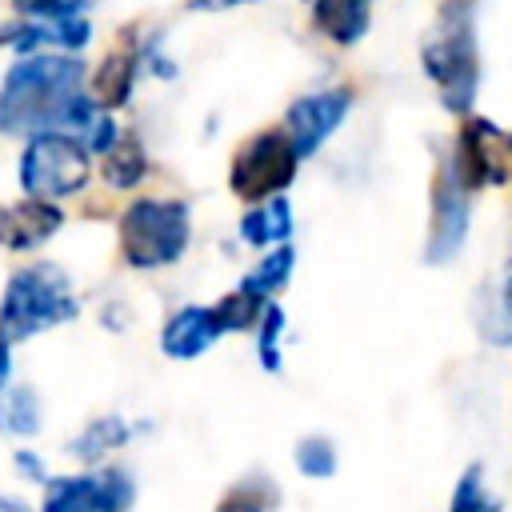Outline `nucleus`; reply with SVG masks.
<instances>
[{"label":"nucleus","instance_id":"2","mask_svg":"<svg viewBox=\"0 0 512 512\" xmlns=\"http://www.w3.org/2000/svg\"><path fill=\"white\" fill-rule=\"evenodd\" d=\"M424 72L432 76L440 104L456 116H468L480 92V56H476V8L472 0H444L436 28L424 40Z\"/></svg>","mask_w":512,"mask_h":512},{"label":"nucleus","instance_id":"29","mask_svg":"<svg viewBox=\"0 0 512 512\" xmlns=\"http://www.w3.org/2000/svg\"><path fill=\"white\" fill-rule=\"evenodd\" d=\"M8 372H12V356H8V344L0 340V388L8 384Z\"/></svg>","mask_w":512,"mask_h":512},{"label":"nucleus","instance_id":"17","mask_svg":"<svg viewBox=\"0 0 512 512\" xmlns=\"http://www.w3.org/2000/svg\"><path fill=\"white\" fill-rule=\"evenodd\" d=\"M132 76H136V52L120 48V52L104 56V64L96 72V100L108 104V108L124 104L128 92H132Z\"/></svg>","mask_w":512,"mask_h":512},{"label":"nucleus","instance_id":"19","mask_svg":"<svg viewBox=\"0 0 512 512\" xmlns=\"http://www.w3.org/2000/svg\"><path fill=\"white\" fill-rule=\"evenodd\" d=\"M276 504H280V488L268 476H244L220 496L216 512H276Z\"/></svg>","mask_w":512,"mask_h":512},{"label":"nucleus","instance_id":"5","mask_svg":"<svg viewBox=\"0 0 512 512\" xmlns=\"http://www.w3.org/2000/svg\"><path fill=\"white\" fill-rule=\"evenodd\" d=\"M296 168H300V156H296L288 132L268 128V132L248 136L236 148L232 168H228V184L240 200L256 204V200H268V196L284 192L296 180Z\"/></svg>","mask_w":512,"mask_h":512},{"label":"nucleus","instance_id":"11","mask_svg":"<svg viewBox=\"0 0 512 512\" xmlns=\"http://www.w3.org/2000/svg\"><path fill=\"white\" fill-rule=\"evenodd\" d=\"M220 336H224V332H220L216 312L192 304V308H180V312L164 324L160 348H164V356H172V360H196V356H204Z\"/></svg>","mask_w":512,"mask_h":512},{"label":"nucleus","instance_id":"13","mask_svg":"<svg viewBox=\"0 0 512 512\" xmlns=\"http://www.w3.org/2000/svg\"><path fill=\"white\" fill-rule=\"evenodd\" d=\"M372 0H312V24L324 32L332 44L352 48L368 32Z\"/></svg>","mask_w":512,"mask_h":512},{"label":"nucleus","instance_id":"24","mask_svg":"<svg viewBox=\"0 0 512 512\" xmlns=\"http://www.w3.org/2000/svg\"><path fill=\"white\" fill-rule=\"evenodd\" d=\"M336 464H340V456H336V444H332L328 436L308 432V436L296 440V468H300V476H308V480H328V476L336 472Z\"/></svg>","mask_w":512,"mask_h":512},{"label":"nucleus","instance_id":"12","mask_svg":"<svg viewBox=\"0 0 512 512\" xmlns=\"http://www.w3.org/2000/svg\"><path fill=\"white\" fill-rule=\"evenodd\" d=\"M60 220H64L60 208H52L40 196L20 200V204H4L0 208V244L4 248H36L60 228Z\"/></svg>","mask_w":512,"mask_h":512},{"label":"nucleus","instance_id":"22","mask_svg":"<svg viewBox=\"0 0 512 512\" xmlns=\"http://www.w3.org/2000/svg\"><path fill=\"white\" fill-rule=\"evenodd\" d=\"M0 428L12 432V436H32L40 428V404H36V392L16 384L4 392L0 400Z\"/></svg>","mask_w":512,"mask_h":512},{"label":"nucleus","instance_id":"3","mask_svg":"<svg viewBox=\"0 0 512 512\" xmlns=\"http://www.w3.org/2000/svg\"><path fill=\"white\" fill-rule=\"evenodd\" d=\"M80 304L68 288V276L56 264H28L8 280L4 304H0V340L16 344L32 332L56 328L76 320Z\"/></svg>","mask_w":512,"mask_h":512},{"label":"nucleus","instance_id":"15","mask_svg":"<svg viewBox=\"0 0 512 512\" xmlns=\"http://www.w3.org/2000/svg\"><path fill=\"white\" fill-rule=\"evenodd\" d=\"M476 328L492 344H512V264L500 272V280L484 292L480 300V320Z\"/></svg>","mask_w":512,"mask_h":512},{"label":"nucleus","instance_id":"10","mask_svg":"<svg viewBox=\"0 0 512 512\" xmlns=\"http://www.w3.org/2000/svg\"><path fill=\"white\" fill-rule=\"evenodd\" d=\"M352 108V92L348 88H324V92H308L300 96L288 112H284V132L296 148V156H312L348 116Z\"/></svg>","mask_w":512,"mask_h":512},{"label":"nucleus","instance_id":"9","mask_svg":"<svg viewBox=\"0 0 512 512\" xmlns=\"http://www.w3.org/2000/svg\"><path fill=\"white\" fill-rule=\"evenodd\" d=\"M456 176L476 192L484 184H504L512 176V152H508V132H500L492 120H468L456 136V148L448 152Z\"/></svg>","mask_w":512,"mask_h":512},{"label":"nucleus","instance_id":"26","mask_svg":"<svg viewBox=\"0 0 512 512\" xmlns=\"http://www.w3.org/2000/svg\"><path fill=\"white\" fill-rule=\"evenodd\" d=\"M80 4L84 0H16V8L28 16H72L80 12Z\"/></svg>","mask_w":512,"mask_h":512},{"label":"nucleus","instance_id":"16","mask_svg":"<svg viewBox=\"0 0 512 512\" xmlns=\"http://www.w3.org/2000/svg\"><path fill=\"white\" fill-rule=\"evenodd\" d=\"M292 268H296V248L284 240V244H272V252L268 256H260V264L240 280V288H248V292H256V296H272V292H280V288H288V280H292Z\"/></svg>","mask_w":512,"mask_h":512},{"label":"nucleus","instance_id":"21","mask_svg":"<svg viewBox=\"0 0 512 512\" xmlns=\"http://www.w3.org/2000/svg\"><path fill=\"white\" fill-rule=\"evenodd\" d=\"M448 512H500V500L484 484V464L480 460H472L460 472V480L452 488V500H448Z\"/></svg>","mask_w":512,"mask_h":512},{"label":"nucleus","instance_id":"1","mask_svg":"<svg viewBox=\"0 0 512 512\" xmlns=\"http://www.w3.org/2000/svg\"><path fill=\"white\" fill-rule=\"evenodd\" d=\"M84 68L72 56H36L8 72L0 88V132H44L56 124L88 128L96 108L80 96Z\"/></svg>","mask_w":512,"mask_h":512},{"label":"nucleus","instance_id":"28","mask_svg":"<svg viewBox=\"0 0 512 512\" xmlns=\"http://www.w3.org/2000/svg\"><path fill=\"white\" fill-rule=\"evenodd\" d=\"M16 468H24L32 480H44V468H40V460H36V456H28V452H16Z\"/></svg>","mask_w":512,"mask_h":512},{"label":"nucleus","instance_id":"25","mask_svg":"<svg viewBox=\"0 0 512 512\" xmlns=\"http://www.w3.org/2000/svg\"><path fill=\"white\" fill-rule=\"evenodd\" d=\"M128 440V424L120 420V416H100L96 424H88L84 432H80V440L72 444V452L80 456V460H100L108 448H116V444H124Z\"/></svg>","mask_w":512,"mask_h":512},{"label":"nucleus","instance_id":"31","mask_svg":"<svg viewBox=\"0 0 512 512\" xmlns=\"http://www.w3.org/2000/svg\"><path fill=\"white\" fill-rule=\"evenodd\" d=\"M508 152H512V136H508Z\"/></svg>","mask_w":512,"mask_h":512},{"label":"nucleus","instance_id":"4","mask_svg":"<svg viewBox=\"0 0 512 512\" xmlns=\"http://www.w3.org/2000/svg\"><path fill=\"white\" fill-rule=\"evenodd\" d=\"M188 236V204L180 200H136L120 216V252L132 268L176 264L188 248Z\"/></svg>","mask_w":512,"mask_h":512},{"label":"nucleus","instance_id":"8","mask_svg":"<svg viewBox=\"0 0 512 512\" xmlns=\"http://www.w3.org/2000/svg\"><path fill=\"white\" fill-rule=\"evenodd\" d=\"M132 500L136 484L120 468L92 476H56L44 488V512H128Z\"/></svg>","mask_w":512,"mask_h":512},{"label":"nucleus","instance_id":"27","mask_svg":"<svg viewBox=\"0 0 512 512\" xmlns=\"http://www.w3.org/2000/svg\"><path fill=\"white\" fill-rule=\"evenodd\" d=\"M236 4H252V0H188L192 12H224V8H236Z\"/></svg>","mask_w":512,"mask_h":512},{"label":"nucleus","instance_id":"7","mask_svg":"<svg viewBox=\"0 0 512 512\" xmlns=\"http://www.w3.org/2000/svg\"><path fill=\"white\" fill-rule=\"evenodd\" d=\"M472 224V188L456 176L452 160L444 156L436 164L432 180V220H428V240H424V264H448L468 240Z\"/></svg>","mask_w":512,"mask_h":512},{"label":"nucleus","instance_id":"6","mask_svg":"<svg viewBox=\"0 0 512 512\" xmlns=\"http://www.w3.org/2000/svg\"><path fill=\"white\" fill-rule=\"evenodd\" d=\"M84 180H88V148L80 140L48 128L32 136L20 160V184L28 196H40V200L72 196L84 188Z\"/></svg>","mask_w":512,"mask_h":512},{"label":"nucleus","instance_id":"18","mask_svg":"<svg viewBox=\"0 0 512 512\" xmlns=\"http://www.w3.org/2000/svg\"><path fill=\"white\" fill-rule=\"evenodd\" d=\"M144 168H148V160H144V148H140L136 136H116L112 148L104 152V180H108L112 188H132V184H140Z\"/></svg>","mask_w":512,"mask_h":512},{"label":"nucleus","instance_id":"14","mask_svg":"<svg viewBox=\"0 0 512 512\" xmlns=\"http://www.w3.org/2000/svg\"><path fill=\"white\" fill-rule=\"evenodd\" d=\"M240 236L244 244L252 248H264V244H284L292 236V204L284 192L268 196V200H256V208L244 212L240 220Z\"/></svg>","mask_w":512,"mask_h":512},{"label":"nucleus","instance_id":"30","mask_svg":"<svg viewBox=\"0 0 512 512\" xmlns=\"http://www.w3.org/2000/svg\"><path fill=\"white\" fill-rule=\"evenodd\" d=\"M0 512H28L20 500H8V496H0Z\"/></svg>","mask_w":512,"mask_h":512},{"label":"nucleus","instance_id":"23","mask_svg":"<svg viewBox=\"0 0 512 512\" xmlns=\"http://www.w3.org/2000/svg\"><path fill=\"white\" fill-rule=\"evenodd\" d=\"M260 308H264V296H256V292H248V288H232L224 300L212 304V312H216V320H220V332L256 328Z\"/></svg>","mask_w":512,"mask_h":512},{"label":"nucleus","instance_id":"20","mask_svg":"<svg viewBox=\"0 0 512 512\" xmlns=\"http://www.w3.org/2000/svg\"><path fill=\"white\" fill-rule=\"evenodd\" d=\"M284 328H288L284 308L272 304V300H264L260 320H256V360H260L264 372H280V368H284V356H280V336H284Z\"/></svg>","mask_w":512,"mask_h":512}]
</instances>
